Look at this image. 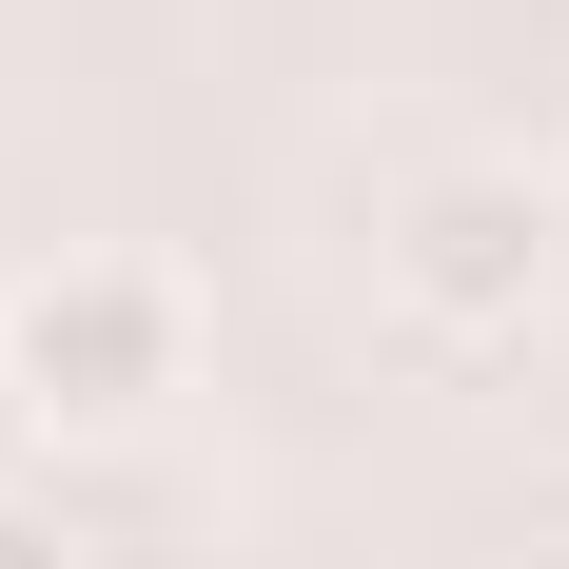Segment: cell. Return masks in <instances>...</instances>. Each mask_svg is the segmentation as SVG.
Returning <instances> with one entry per match:
<instances>
[{"instance_id": "cell-1", "label": "cell", "mask_w": 569, "mask_h": 569, "mask_svg": "<svg viewBox=\"0 0 569 569\" xmlns=\"http://www.w3.org/2000/svg\"><path fill=\"white\" fill-rule=\"evenodd\" d=\"M0 373H20L40 432H138V412H177V373H197V315H177L158 256H59V276L0 295Z\"/></svg>"}, {"instance_id": "cell-2", "label": "cell", "mask_w": 569, "mask_h": 569, "mask_svg": "<svg viewBox=\"0 0 569 569\" xmlns=\"http://www.w3.org/2000/svg\"><path fill=\"white\" fill-rule=\"evenodd\" d=\"M550 177H511V158H432L393 197V217H373V276H393V315L432 353H491V335H530V315H550Z\"/></svg>"}, {"instance_id": "cell-3", "label": "cell", "mask_w": 569, "mask_h": 569, "mask_svg": "<svg viewBox=\"0 0 569 569\" xmlns=\"http://www.w3.org/2000/svg\"><path fill=\"white\" fill-rule=\"evenodd\" d=\"M0 569H59V530H40V511H20V491H0Z\"/></svg>"}, {"instance_id": "cell-4", "label": "cell", "mask_w": 569, "mask_h": 569, "mask_svg": "<svg viewBox=\"0 0 569 569\" xmlns=\"http://www.w3.org/2000/svg\"><path fill=\"white\" fill-rule=\"evenodd\" d=\"M20 452H40V412H20V373H0V491H20Z\"/></svg>"}]
</instances>
